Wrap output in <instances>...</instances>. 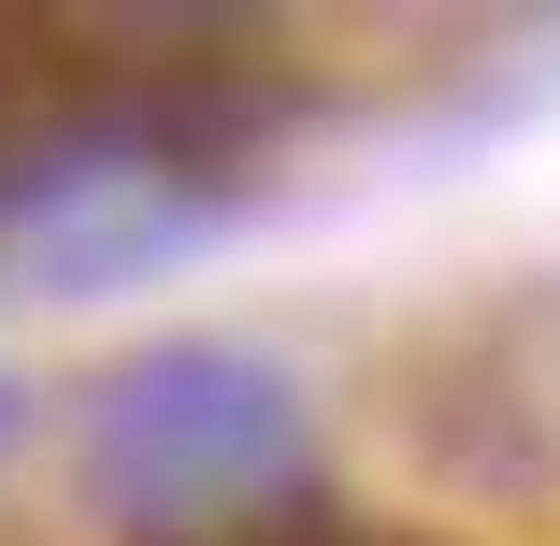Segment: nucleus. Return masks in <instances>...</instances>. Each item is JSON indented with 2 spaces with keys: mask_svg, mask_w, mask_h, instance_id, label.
<instances>
[{
  "mask_svg": "<svg viewBox=\"0 0 560 546\" xmlns=\"http://www.w3.org/2000/svg\"><path fill=\"white\" fill-rule=\"evenodd\" d=\"M302 388L231 346V332H173V346H130L116 374L86 388V489L116 503V532L144 546H215L273 503H302Z\"/></svg>",
  "mask_w": 560,
  "mask_h": 546,
  "instance_id": "nucleus-1",
  "label": "nucleus"
},
{
  "mask_svg": "<svg viewBox=\"0 0 560 546\" xmlns=\"http://www.w3.org/2000/svg\"><path fill=\"white\" fill-rule=\"evenodd\" d=\"M215 546H374V532H360L346 503H316V489H302V503H273V518H245V532H215Z\"/></svg>",
  "mask_w": 560,
  "mask_h": 546,
  "instance_id": "nucleus-2",
  "label": "nucleus"
},
{
  "mask_svg": "<svg viewBox=\"0 0 560 546\" xmlns=\"http://www.w3.org/2000/svg\"><path fill=\"white\" fill-rule=\"evenodd\" d=\"M15 431H30V388H15V374H0V446H15Z\"/></svg>",
  "mask_w": 560,
  "mask_h": 546,
  "instance_id": "nucleus-3",
  "label": "nucleus"
}]
</instances>
